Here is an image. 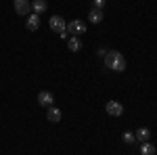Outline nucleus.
Wrapping results in <instances>:
<instances>
[{
    "label": "nucleus",
    "mask_w": 157,
    "mask_h": 155,
    "mask_svg": "<svg viewBox=\"0 0 157 155\" xmlns=\"http://www.w3.org/2000/svg\"><path fill=\"white\" fill-rule=\"evenodd\" d=\"M103 59H105L107 69H111V72H124L126 69V57L117 50H107V55Z\"/></svg>",
    "instance_id": "obj_1"
},
{
    "label": "nucleus",
    "mask_w": 157,
    "mask_h": 155,
    "mask_svg": "<svg viewBox=\"0 0 157 155\" xmlns=\"http://www.w3.org/2000/svg\"><path fill=\"white\" fill-rule=\"evenodd\" d=\"M65 32H67V34H71V36H82V34L86 32V25H84V21H80V19H73V21L67 23Z\"/></svg>",
    "instance_id": "obj_2"
},
{
    "label": "nucleus",
    "mask_w": 157,
    "mask_h": 155,
    "mask_svg": "<svg viewBox=\"0 0 157 155\" xmlns=\"http://www.w3.org/2000/svg\"><path fill=\"white\" fill-rule=\"evenodd\" d=\"M48 27L52 29V32L61 34V32H65L67 23H65V19H63V17H59V15H52V17L48 19Z\"/></svg>",
    "instance_id": "obj_3"
},
{
    "label": "nucleus",
    "mask_w": 157,
    "mask_h": 155,
    "mask_svg": "<svg viewBox=\"0 0 157 155\" xmlns=\"http://www.w3.org/2000/svg\"><path fill=\"white\" fill-rule=\"evenodd\" d=\"M13 6L17 15H29L32 13V2L29 0H13Z\"/></svg>",
    "instance_id": "obj_4"
},
{
    "label": "nucleus",
    "mask_w": 157,
    "mask_h": 155,
    "mask_svg": "<svg viewBox=\"0 0 157 155\" xmlns=\"http://www.w3.org/2000/svg\"><path fill=\"white\" fill-rule=\"evenodd\" d=\"M105 111H107L109 115H113V118H120L121 113H124V105L117 103V101H109L107 105H105Z\"/></svg>",
    "instance_id": "obj_5"
},
{
    "label": "nucleus",
    "mask_w": 157,
    "mask_h": 155,
    "mask_svg": "<svg viewBox=\"0 0 157 155\" xmlns=\"http://www.w3.org/2000/svg\"><path fill=\"white\" fill-rule=\"evenodd\" d=\"M52 101H55V96L50 95L48 90H42V92H38V103L42 105V107H52Z\"/></svg>",
    "instance_id": "obj_6"
},
{
    "label": "nucleus",
    "mask_w": 157,
    "mask_h": 155,
    "mask_svg": "<svg viewBox=\"0 0 157 155\" xmlns=\"http://www.w3.org/2000/svg\"><path fill=\"white\" fill-rule=\"evenodd\" d=\"M32 11L36 13V15L46 13L48 11V2H46V0H34V2H32Z\"/></svg>",
    "instance_id": "obj_7"
},
{
    "label": "nucleus",
    "mask_w": 157,
    "mask_h": 155,
    "mask_svg": "<svg viewBox=\"0 0 157 155\" xmlns=\"http://www.w3.org/2000/svg\"><path fill=\"white\" fill-rule=\"evenodd\" d=\"M27 29H29V32H36L38 27H40V15H36V13H32V15H29V17H27Z\"/></svg>",
    "instance_id": "obj_8"
},
{
    "label": "nucleus",
    "mask_w": 157,
    "mask_h": 155,
    "mask_svg": "<svg viewBox=\"0 0 157 155\" xmlns=\"http://www.w3.org/2000/svg\"><path fill=\"white\" fill-rule=\"evenodd\" d=\"M88 21H90V23H101V21H103V11H101V9H90Z\"/></svg>",
    "instance_id": "obj_9"
},
{
    "label": "nucleus",
    "mask_w": 157,
    "mask_h": 155,
    "mask_svg": "<svg viewBox=\"0 0 157 155\" xmlns=\"http://www.w3.org/2000/svg\"><path fill=\"white\" fill-rule=\"evenodd\" d=\"M134 136H136V141H138V143H147V141L151 138V130H149V128H138Z\"/></svg>",
    "instance_id": "obj_10"
},
{
    "label": "nucleus",
    "mask_w": 157,
    "mask_h": 155,
    "mask_svg": "<svg viewBox=\"0 0 157 155\" xmlns=\"http://www.w3.org/2000/svg\"><path fill=\"white\" fill-rule=\"evenodd\" d=\"M67 48H69L71 52H78V50L82 48V42H80V38H78V36H71L69 40H67Z\"/></svg>",
    "instance_id": "obj_11"
},
{
    "label": "nucleus",
    "mask_w": 157,
    "mask_h": 155,
    "mask_svg": "<svg viewBox=\"0 0 157 155\" xmlns=\"http://www.w3.org/2000/svg\"><path fill=\"white\" fill-rule=\"evenodd\" d=\"M155 145H151V141L147 143H140V155H155Z\"/></svg>",
    "instance_id": "obj_12"
},
{
    "label": "nucleus",
    "mask_w": 157,
    "mask_h": 155,
    "mask_svg": "<svg viewBox=\"0 0 157 155\" xmlns=\"http://www.w3.org/2000/svg\"><path fill=\"white\" fill-rule=\"evenodd\" d=\"M46 118H48V122H61V109L48 107V111H46Z\"/></svg>",
    "instance_id": "obj_13"
},
{
    "label": "nucleus",
    "mask_w": 157,
    "mask_h": 155,
    "mask_svg": "<svg viewBox=\"0 0 157 155\" xmlns=\"http://www.w3.org/2000/svg\"><path fill=\"white\" fill-rule=\"evenodd\" d=\"M134 141H136L134 132H124V143L126 145H134Z\"/></svg>",
    "instance_id": "obj_14"
},
{
    "label": "nucleus",
    "mask_w": 157,
    "mask_h": 155,
    "mask_svg": "<svg viewBox=\"0 0 157 155\" xmlns=\"http://www.w3.org/2000/svg\"><path fill=\"white\" fill-rule=\"evenodd\" d=\"M105 4H107V0H92V9H105Z\"/></svg>",
    "instance_id": "obj_15"
},
{
    "label": "nucleus",
    "mask_w": 157,
    "mask_h": 155,
    "mask_svg": "<svg viewBox=\"0 0 157 155\" xmlns=\"http://www.w3.org/2000/svg\"><path fill=\"white\" fill-rule=\"evenodd\" d=\"M97 52H98V57H105V55H107V50H105V48H98Z\"/></svg>",
    "instance_id": "obj_16"
}]
</instances>
